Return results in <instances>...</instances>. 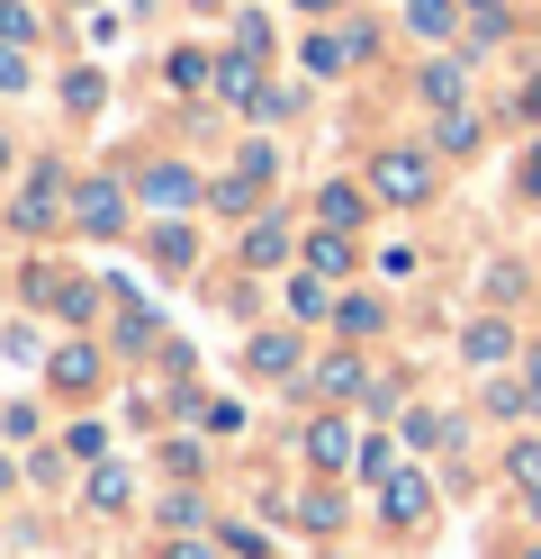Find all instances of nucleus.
I'll return each instance as SVG.
<instances>
[{"mask_svg": "<svg viewBox=\"0 0 541 559\" xmlns=\"http://www.w3.org/2000/svg\"><path fill=\"white\" fill-rule=\"evenodd\" d=\"M136 199L163 207V217H190V207H199V171L190 163H144L136 171Z\"/></svg>", "mask_w": 541, "mask_h": 559, "instance_id": "obj_1", "label": "nucleus"}, {"mask_svg": "<svg viewBox=\"0 0 541 559\" xmlns=\"http://www.w3.org/2000/svg\"><path fill=\"white\" fill-rule=\"evenodd\" d=\"M371 199H388V207L433 199V163H424V154H379V163H371Z\"/></svg>", "mask_w": 541, "mask_h": 559, "instance_id": "obj_2", "label": "nucleus"}, {"mask_svg": "<svg viewBox=\"0 0 541 559\" xmlns=\"http://www.w3.org/2000/svg\"><path fill=\"white\" fill-rule=\"evenodd\" d=\"M271 181H280V154H271V145H244V154H235V171H226V181H216L208 199H216V207H252Z\"/></svg>", "mask_w": 541, "mask_h": 559, "instance_id": "obj_3", "label": "nucleus"}, {"mask_svg": "<svg viewBox=\"0 0 541 559\" xmlns=\"http://www.w3.org/2000/svg\"><path fill=\"white\" fill-rule=\"evenodd\" d=\"M244 370L289 379V370H298V334H289V325H252V334H244Z\"/></svg>", "mask_w": 541, "mask_h": 559, "instance_id": "obj_4", "label": "nucleus"}, {"mask_svg": "<svg viewBox=\"0 0 541 559\" xmlns=\"http://www.w3.org/2000/svg\"><path fill=\"white\" fill-rule=\"evenodd\" d=\"M144 253H154V271H190V262H199L190 217H154V226H144Z\"/></svg>", "mask_w": 541, "mask_h": 559, "instance_id": "obj_5", "label": "nucleus"}, {"mask_svg": "<svg viewBox=\"0 0 541 559\" xmlns=\"http://www.w3.org/2000/svg\"><path fill=\"white\" fill-rule=\"evenodd\" d=\"M72 217H82V235H127V190L118 181H82V207H72Z\"/></svg>", "mask_w": 541, "mask_h": 559, "instance_id": "obj_6", "label": "nucleus"}, {"mask_svg": "<svg viewBox=\"0 0 541 559\" xmlns=\"http://www.w3.org/2000/svg\"><path fill=\"white\" fill-rule=\"evenodd\" d=\"M361 217H371V190H361V181H325V190H316V226L352 235Z\"/></svg>", "mask_w": 541, "mask_h": 559, "instance_id": "obj_7", "label": "nucleus"}, {"mask_svg": "<svg viewBox=\"0 0 541 559\" xmlns=\"http://www.w3.org/2000/svg\"><path fill=\"white\" fill-rule=\"evenodd\" d=\"M361 46H371V27H352V37H334V27H316V37H307L298 55H307V73H325V82H334V73H343V63H352Z\"/></svg>", "mask_w": 541, "mask_h": 559, "instance_id": "obj_8", "label": "nucleus"}, {"mask_svg": "<svg viewBox=\"0 0 541 559\" xmlns=\"http://www.w3.org/2000/svg\"><path fill=\"white\" fill-rule=\"evenodd\" d=\"M63 207V163H36V181H27V199H19V235H36Z\"/></svg>", "mask_w": 541, "mask_h": 559, "instance_id": "obj_9", "label": "nucleus"}, {"mask_svg": "<svg viewBox=\"0 0 541 559\" xmlns=\"http://www.w3.org/2000/svg\"><path fill=\"white\" fill-rule=\"evenodd\" d=\"M379 514H388V523H424V514H433V487H424L415 469H397V478L379 487Z\"/></svg>", "mask_w": 541, "mask_h": 559, "instance_id": "obj_10", "label": "nucleus"}, {"mask_svg": "<svg viewBox=\"0 0 541 559\" xmlns=\"http://www.w3.org/2000/svg\"><path fill=\"white\" fill-rule=\"evenodd\" d=\"M163 82H172V91H216V55L172 46V55H163Z\"/></svg>", "mask_w": 541, "mask_h": 559, "instance_id": "obj_11", "label": "nucleus"}, {"mask_svg": "<svg viewBox=\"0 0 541 559\" xmlns=\"http://www.w3.org/2000/svg\"><path fill=\"white\" fill-rule=\"evenodd\" d=\"M289 262V226L262 217V226H244V271H280Z\"/></svg>", "mask_w": 541, "mask_h": 559, "instance_id": "obj_12", "label": "nucleus"}, {"mask_svg": "<svg viewBox=\"0 0 541 559\" xmlns=\"http://www.w3.org/2000/svg\"><path fill=\"white\" fill-rule=\"evenodd\" d=\"M424 99H433V109H460V99H469V63H460V55L424 63Z\"/></svg>", "mask_w": 541, "mask_h": 559, "instance_id": "obj_13", "label": "nucleus"}, {"mask_svg": "<svg viewBox=\"0 0 541 559\" xmlns=\"http://www.w3.org/2000/svg\"><path fill=\"white\" fill-rule=\"evenodd\" d=\"M55 389H72V397L99 389V353H91V343H63V353H55Z\"/></svg>", "mask_w": 541, "mask_h": 559, "instance_id": "obj_14", "label": "nucleus"}, {"mask_svg": "<svg viewBox=\"0 0 541 559\" xmlns=\"http://www.w3.org/2000/svg\"><path fill=\"white\" fill-rule=\"evenodd\" d=\"M307 461H316V469H343V461H352V433H343V415L307 425Z\"/></svg>", "mask_w": 541, "mask_h": 559, "instance_id": "obj_15", "label": "nucleus"}, {"mask_svg": "<svg viewBox=\"0 0 541 559\" xmlns=\"http://www.w3.org/2000/svg\"><path fill=\"white\" fill-rule=\"evenodd\" d=\"M216 99H235V109H252V99H262V82H252V55H226V63H216Z\"/></svg>", "mask_w": 541, "mask_h": 559, "instance_id": "obj_16", "label": "nucleus"}, {"mask_svg": "<svg viewBox=\"0 0 541 559\" xmlns=\"http://www.w3.org/2000/svg\"><path fill=\"white\" fill-rule=\"evenodd\" d=\"M407 27H415V37H433V46H443L451 27H460V10H451V0H407Z\"/></svg>", "mask_w": 541, "mask_h": 559, "instance_id": "obj_17", "label": "nucleus"}, {"mask_svg": "<svg viewBox=\"0 0 541 559\" xmlns=\"http://www.w3.org/2000/svg\"><path fill=\"white\" fill-rule=\"evenodd\" d=\"M433 145H443V154H479V109H443Z\"/></svg>", "mask_w": 541, "mask_h": 559, "instance_id": "obj_18", "label": "nucleus"}, {"mask_svg": "<svg viewBox=\"0 0 541 559\" xmlns=\"http://www.w3.org/2000/svg\"><path fill=\"white\" fill-rule=\"evenodd\" d=\"M334 325H343V334H379V325H388V307L352 289V298H334Z\"/></svg>", "mask_w": 541, "mask_h": 559, "instance_id": "obj_19", "label": "nucleus"}, {"mask_svg": "<svg viewBox=\"0 0 541 559\" xmlns=\"http://www.w3.org/2000/svg\"><path fill=\"white\" fill-rule=\"evenodd\" d=\"M460 353L469 361H505V317H479V325L460 334Z\"/></svg>", "mask_w": 541, "mask_h": 559, "instance_id": "obj_20", "label": "nucleus"}, {"mask_svg": "<svg viewBox=\"0 0 541 559\" xmlns=\"http://www.w3.org/2000/svg\"><path fill=\"white\" fill-rule=\"evenodd\" d=\"M361 379H371V370H361L352 353H334V361H325V370H316V389H325V397H352V389H361Z\"/></svg>", "mask_w": 541, "mask_h": 559, "instance_id": "obj_21", "label": "nucleus"}, {"mask_svg": "<svg viewBox=\"0 0 541 559\" xmlns=\"http://www.w3.org/2000/svg\"><path fill=\"white\" fill-rule=\"evenodd\" d=\"M289 317H298V325H316V317H334V298H325L316 280H289Z\"/></svg>", "mask_w": 541, "mask_h": 559, "instance_id": "obj_22", "label": "nucleus"}, {"mask_svg": "<svg viewBox=\"0 0 541 559\" xmlns=\"http://www.w3.org/2000/svg\"><path fill=\"white\" fill-rule=\"evenodd\" d=\"M55 317H63V325H91V317H99V289H91V280H72V289L55 298Z\"/></svg>", "mask_w": 541, "mask_h": 559, "instance_id": "obj_23", "label": "nucleus"}, {"mask_svg": "<svg viewBox=\"0 0 541 559\" xmlns=\"http://www.w3.org/2000/svg\"><path fill=\"white\" fill-rule=\"evenodd\" d=\"M235 55H271V19L262 10H235Z\"/></svg>", "mask_w": 541, "mask_h": 559, "instance_id": "obj_24", "label": "nucleus"}, {"mask_svg": "<svg viewBox=\"0 0 541 559\" xmlns=\"http://www.w3.org/2000/svg\"><path fill=\"white\" fill-rule=\"evenodd\" d=\"M361 478H379V487L397 478V442H388V433H371V442H361Z\"/></svg>", "mask_w": 541, "mask_h": 559, "instance_id": "obj_25", "label": "nucleus"}, {"mask_svg": "<svg viewBox=\"0 0 541 559\" xmlns=\"http://www.w3.org/2000/svg\"><path fill=\"white\" fill-rule=\"evenodd\" d=\"M36 37V10L27 0H0V46H27Z\"/></svg>", "mask_w": 541, "mask_h": 559, "instance_id": "obj_26", "label": "nucleus"}, {"mask_svg": "<svg viewBox=\"0 0 541 559\" xmlns=\"http://www.w3.org/2000/svg\"><path fill=\"white\" fill-rule=\"evenodd\" d=\"M307 262L316 271H352V243L343 235H307Z\"/></svg>", "mask_w": 541, "mask_h": 559, "instance_id": "obj_27", "label": "nucleus"}, {"mask_svg": "<svg viewBox=\"0 0 541 559\" xmlns=\"http://www.w3.org/2000/svg\"><path fill=\"white\" fill-rule=\"evenodd\" d=\"M91 506H127V469H118V461L91 469Z\"/></svg>", "mask_w": 541, "mask_h": 559, "instance_id": "obj_28", "label": "nucleus"}, {"mask_svg": "<svg viewBox=\"0 0 541 559\" xmlns=\"http://www.w3.org/2000/svg\"><path fill=\"white\" fill-rule=\"evenodd\" d=\"M298 514H307V533H334V523H343V506H334V487H316V497H307Z\"/></svg>", "mask_w": 541, "mask_h": 559, "instance_id": "obj_29", "label": "nucleus"}, {"mask_svg": "<svg viewBox=\"0 0 541 559\" xmlns=\"http://www.w3.org/2000/svg\"><path fill=\"white\" fill-rule=\"evenodd\" d=\"M63 109L91 118V109H99V73H72V82H63Z\"/></svg>", "mask_w": 541, "mask_h": 559, "instance_id": "obj_30", "label": "nucleus"}, {"mask_svg": "<svg viewBox=\"0 0 541 559\" xmlns=\"http://www.w3.org/2000/svg\"><path fill=\"white\" fill-rule=\"evenodd\" d=\"M226 550H235V559H271V542H262V533H244V523H226Z\"/></svg>", "mask_w": 541, "mask_h": 559, "instance_id": "obj_31", "label": "nucleus"}, {"mask_svg": "<svg viewBox=\"0 0 541 559\" xmlns=\"http://www.w3.org/2000/svg\"><path fill=\"white\" fill-rule=\"evenodd\" d=\"M505 469H515L524 487H541V442H515V461H505Z\"/></svg>", "mask_w": 541, "mask_h": 559, "instance_id": "obj_32", "label": "nucleus"}, {"mask_svg": "<svg viewBox=\"0 0 541 559\" xmlns=\"http://www.w3.org/2000/svg\"><path fill=\"white\" fill-rule=\"evenodd\" d=\"M0 91H27V55L19 46H0Z\"/></svg>", "mask_w": 541, "mask_h": 559, "instance_id": "obj_33", "label": "nucleus"}, {"mask_svg": "<svg viewBox=\"0 0 541 559\" xmlns=\"http://www.w3.org/2000/svg\"><path fill=\"white\" fill-rule=\"evenodd\" d=\"M163 559H216L208 542H163Z\"/></svg>", "mask_w": 541, "mask_h": 559, "instance_id": "obj_34", "label": "nucleus"}, {"mask_svg": "<svg viewBox=\"0 0 541 559\" xmlns=\"http://www.w3.org/2000/svg\"><path fill=\"white\" fill-rule=\"evenodd\" d=\"M524 118H532V127H541V73H532V82H524Z\"/></svg>", "mask_w": 541, "mask_h": 559, "instance_id": "obj_35", "label": "nucleus"}, {"mask_svg": "<svg viewBox=\"0 0 541 559\" xmlns=\"http://www.w3.org/2000/svg\"><path fill=\"white\" fill-rule=\"evenodd\" d=\"M524 379H532V406H541V343H532V361H524Z\"/></svg>", "mask_w": 541, "mask_h": 559, "instance_id": "obj_36", "label": "nucleus"}, {"mask_svg": "<svg viewBox=\"0 0 541 559\" xmlns=\"http://www.w3.org/2000/svg\"><path fill=\"white\" fill-rule=\"evenodd\" d=\"M524 190H532V199H541V145H532V163H524Z\"/></svg>", "mask_w": 541, "mask_h": 559, "instance_id": "obj_37", "label": "nucleus"}, {"mask_svg": "<svg viewBox=\"0 0 541 559\" xmlns=\"http://www.w3.org/2000/svg\"><path fill=\"white\" fill-rule=\"evenodd\" d=\"M10 163H19V154H10V135H0V171H10Z\"/></svg>", "mask_w": 541, "mask_h": 559, "instance_id": "obj_38", "label": "nucleus"}, {"mask_svg": "<svg viewBox=\"0 0 541 559\" xmlns=\"http://www.w3.org/2000/svg\"><path fill=\"white\" fill-rule=\"evenodd\" d=\"M298 10H334V0H298Z\"/></svg>", "mask_w": 541, "mask_h": 559, "instance_id": "obj_39", "label": "nucleus"}, {"mask_svg": "<svg viewBox=\"0 0 541 559\" xmlns=\"http://www.w3.org/2000/svg\"><path fill=\"white\" fill-rule=\"evenodd\" d=\"M532 523H541V487H532Z\"/></svg>", "mask_w": 541, "mask_h": 559, "instance_id": "obj_40", "label": "nucleus"}, {"mask_svg": "<svg viewBox=\"0 0 541 559\" xmlns=\"http://www.w3.org/2000/svg\"><path fill=\"white\" fill-rule=\"evenodd\" d=\"M479 10H505V0H479Z\"/></svg>", "mask_w": 541, "mask_h": 559, "instance_id": "obj_41", "label": "nucleus"}, {"mask_svg": "<svg viewBox=\"0 0 541 559\" xmlns=\"http://www.w3.org/2000/svg\"><path fill=\"white\" fill-rule=\"evenodd\" d=\"M524 559H541V550H524Z\"/></svg>", "mask_w": 541, "mask_h": 559, "instance_id": "obj_42", "label": "nucleus"}]
</instances>
